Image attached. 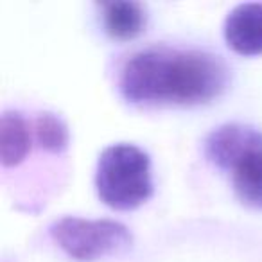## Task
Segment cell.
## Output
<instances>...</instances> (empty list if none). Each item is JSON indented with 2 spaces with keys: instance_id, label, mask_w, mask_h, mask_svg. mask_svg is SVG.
<instances>
[{
  "instance_id": "obj_8",
  "label": "cell",
  "mask_w": 262,
  "mask_h": 262,
  "mask_svg": "<svg viewBox=\"0 0 262 262\" xmlns=\"http://www.w3.org/2000/svg\"><path fill=\"white\" fill-rule=\"evenodd\" d=\"M36 137L40 146L49 151H61L69 142L67 126L52 113H41L38 117Z\"/></svg>"
},
{
  "instance_id": "obj_1",
  "label": "cell",
  "mask_w": 262,
  "mask_h": 262,
  "mask_svg": "<svg viewBox=\"0 0 262 262\" xmlns=\"http://www.w3.org/2000/svg\"><path fill=\"white\" fill-rule=\"evenodd\" d=\"M226 81L228 70L219 56L201 51L147 49L124 63L119 86L129 102L198 104L217 97Z\"/></svg>"
},
{
  "instance_id": "obj_7",
  "label": "cell",
  "mask_w": 262,
  "mask_h": 262,
  "mask_svg": "<svg viewBox=\"0 0 262 262\" xmlns=\"http://www.w3.org/2000/svg\"><path fill=\"white\" fill-rule=\"evenodd\" d=\"M31 135L22 115L6 112L0 122V160L4 167L18 165L29 151Z\"/></svg>"
},
{
  "instance_id": "obj_3",
  "label": "cell",
  "mask_w": 262,
  "mask_h": 262,
  "mask_svg": "<svg viewBox=\"0 0 262 262\" xmlns=\"http://www.w3.org/2000/svg\"><path fill=\"white\" fill-rule=\"evenodd\" d=\"M95 189L104 205L117 210H131L153 192L149 157L131 144L106 147L99 157Z\"/></svg>"
},
{
  "instance_id": "obj_2",
  "label": "cell",
  "mask_w": 262,
  "mask_h": 262,
  "mask_svg": "<svg viewBox=\"0 0 262 262\" xmlns=\"http://www.w3.org/2000/svg\"><path fill=\"white\" fill-rule=\"evenodd\" d=\"M207 155L217 167L232 171L233 189L243 203L262 208V131L225 124L207 139Z\"/></svg>"
},
{
  "instance_id": "obj_5",
  "label": "cell",
  "mask_w": 262,
  "mask_h": 262,
  "mask_svg": "<svg viewBox=\"0 0 262 262\" xmlns=\"http://www.w3.org/2000/svg\"><path fill=\"white\" fill-rule=\"evenodd\" d=\"M225 38L239 54H262V4L251 2L233 8L226 16Z\"/></svg>"
},
{
  "instance_id": "obj_4",
  "label": "cell",
  "mask_w": 262,
  "mask_h": 262,
  "mask_svg": "<svg viewBox=\"0 0 262 262\" xmlns=\"http://www.w3.org/2000/svg\"><path fill=\"white\" fill-rule=\"evenodd\" d=\"M54 241L76 260H95L104 255L119 253L131 244V233L117 221H90L63 217L51 226Z\"/></svg>"
},
{
  "instance_id": "obj_6",
  "label": "cell",
  "mask_w": 262,
  "mask_h": 262,
  "mask_svg": "<svg viewBox=\"0 0 262 262\" xmlns=\"http://www.w3.org/2000/svg\"><path fill=\"white\" fill-rule=\"evenodd\" d=\"M101 8L106 33L115 40H131L146 27V11L137 2H106Z\"/></svg>"
}]
</instances>
